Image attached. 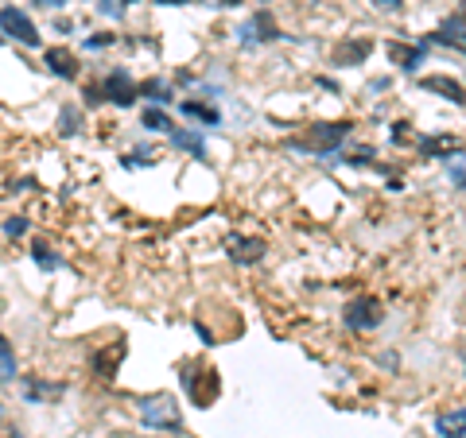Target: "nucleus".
Wrapping results in <instances>:
<instances>
[{
    "instance_id": "1",
    "label": "nucleus",
    "mask_w": 466,
    "mask_h": 438,
    "mask_svg": "<svg viewBox=\"0 0 466 438\" xmlns=\"http://www.w3.org/2000/svg\"><path fill=\"white\" fill-rule=\"evenodd\" d=\"M136 411H140V423L152 427V430H179V427H183V411H179V403L168 396V392L140 396Z\"/></svg>"
},
{
    "instance_id": "2",
    "label": "nucleus",
    "mask_w": 466,
    "mask_h": 438,
    "mask_svg": "<svg viewBox=\"0 0 466 438\" xmlns=\"http://www.w3.org/2000/svg\"><path fill=\"white\" fill-rule=\"evenodd\" d=\"M350 120H330V125H315L303 140H288V147H296V152H319V156L327 159L330 147H338L342 140L350 136Z\"/></svg>"
},
{
    "instance_id": "3",
    "label": "nucleus",
    "mask_w": 466,
    "mask_h": 438,
    "mask_svg": "<svg viewBox=\"0 0 466 438\" xmlns=\"http://www.w3.org/2000/svg\"><path fill=\"white\" fill-rule=\"evenodd\" d=\"M385 322V307L373 295H361V299L346 302V326L350 330H377Z\"/></svg>"
},
{
    "instance_id": "4",
    "label": "nucleus",
    "mask_w": 466,
    "mask_h": 438,
    "mask_svg": "<svg viewBox=\"0 0 466 438\" xmlns=\"http://www.w3.org/2000/svg\"><path fill=\"white\" fill-rule=\"evenodd\" d=\"M0 35H8V39L24 43V47H39V28L20 8H0Z\"/></svg>"
},
{
    "instance_id": "5",
    "label": "nucleus",
    "mask_w": 466,
    "mask_h": 438,
    "mask_svg": "<svg viewBox=\"0 0 466 438\" xmlns=\"http://www.w3.org/2000/svg\"><path fill=\"white\" fill-rule=\"evenodd\" d=\"M183 388H187V396L199 403V408H210L214 399H218L222 384H218V372L206 369V380H199V365H187L183 369Z\"/></svg>"
},
{
    "instance_id": "6",
    "label": "nucleus",
    "mask_w": 466,
    "mask_h": 438,
    "mask_svg": "<svg viewBox=\"0 0 466 438\" xmlns=\"http://www.w3.org/2000/svg\"><path fill=\"white\" fill-rule=\"evenodd\" d=\"M101 93H105L113 105H120V109H129L132 101L140 98L136 82H132V74H129L125 66H117V70H109V74H105V82H101Z\"/></svg>"
},
{
    "instance_id": "7",
    "label": "nucleus",
    "mask_w": 466,
    "mask_h": 438,
    "mask_svg": "<svg viewBox=\"0 0 466 438\" xmlns=\"http://www.w3.org/2000/svg\"><path fill=\"white\" fill-rule=\"evenodd\" d=\"M238 39L245 43V47H253V43H272V39H280L276 24H272V12H257V16H253L249 24H241Z\"/></svg>"
},
{
    "instance_id": "8",
    "label": "nucleus",
    "mask_w": 466,
    "mask_h": 438,
    "mask_svg": "<svg viewBox=\"0 0 466 438\" xmlns=\"http://www.w3.org/2000/svg\"><path fill=\"white\" fill-rule=\"evenodd\" d=\"M385 51H388V59L397 62L400 70H408V74H412V70H420V66H424V59H427V47H424V43H416V47H408V43L393 39Z\"/></svg>"
},
{
    "instance_id": "9",
    "label": "nucleus",
    "mask_w": 466,
    "mask_h": 438,
    "mask_svg": "<svg viewBox=\"0 0 466 438\" xmlns=\"http://www.w3.org/2000/svg\"><path fill=\"white\" fill-rule=\"evenodd\" d=\"M43 62H47L51 74H59V78H66V82L78 78V59H74V51H66V47H47L43 51Z\"/></svg>"
},
{
    "instance_id": "10",
    "label": "nucleus",
    "mask_w": 466,
    "mask_h": 438,
    "mask_svg": "<svg viewBox=\"0 0 466 438\" xmlns=\"http://www.w3.org/2000/svg\"><path fill=\"white\" fill-rule=\"evenodd\" d=\"M265 253H268V244L260 237H233L229 241V260L233 264H257L265 260Z\"/></svg>"
},
{
    "instance_id": "11",
    "label": "nucleus",
    "mask_w": 466,
    "mask_h": 438,
    "mask_svg": "<svg viewBox=\"0 0 466 438\" xmlns=\"http://www.w3.org/2000/svg\"><path fill=\"white\" fill-rule=\"evenodd\" d=\"M369 51H373L369 39H346L330 51V62H334V66H357V62L369 59Z\"/></svg>"
},
{
    "instance_id": "12",
    "label": "nucleus",
    "mask_w": 466,
    "mask_h": 438,
    "mask_svg": "<svg viewBox=\"0 0 466 438\" xmlns=\"http://www.w3.org/2000/svg\"><path fill=\"white\" fill-rule=\"evenodd\" d=\"M420 86L427 89V93H443L447 101H455V105H466V89L458 86L455 78H443V74H431V78H424Z\"/></svg>"
},
{
    "instance_id": "13",
    "label": "nucleus",
    "mask_w": 466,
    "mask_h": 438,
    "mask_svg": "<svg viewBox=\"0 0 466 438\" xmlns=\"http://www.w3.org/2000/svg\"><path fill=\"white\" fill-rule=\"evenodd\" d=\"M171 147H183V152H190L195 159H206V140H202V132H190V128H171Z\"/></svg>"
},
{
    "instance_id": "14",
    "label": "nucleus",
    "mask_w": 466,
    "mask_h": 438,
    "mask_svg": "<svg viewBox=\"0 0 466 438\" xmlns=\"http://www.w3.org/2000/svg\"><path fill=\"white\" fill-rule=\"evenodd\" d=\"M458 140L455 136H427V140H420V152H424L427 159H439V156H447L451 159V152H458Z\"/></svg>"
},
{
    "instance_id": "15",
    "label": "nucleus",
    "mask_w": 466,
    "mask_h": 438,
    "mask_svg": "<svg viewBox=\"0 0 466 438\" xmlns=\"http://www.w3.org/2000/svg\"><path fill=\"white\" fill-rule=\"evenodd\" d=\"M436 427L443 430L447 438H463V430H466V408H458V411H447V415H439V419H436Z\"/></svg>"
},
{
    "instance_id": "16",
    "label": "nucleus",
    "mask_w": 466,
    "mask_h": 438,
    "mask_svg": "<svg viewBox=\"0 0 466 438\" xmlns=\"http://www.w3.org/2000/svg\"><path fill=\"white\" fill-rule=\"evenodd\" d=\"M436 43H451V47H458L466 55V35H463V20H447L443 28L436 31Z\"/></svg>"
},
{
    "instance_id": "17",
    "label": "nucleus",
    "mask_w": 466,
    "mask_h": 438,
    "mask_svg": "<svg viewBox=\"0 0 466 438\" xmlns=\"http://www.w3.org/2000/svg\"><path fill=\"white\" fill-rule=\"evenodd\" d=\"M140 98H152V101H156V105H168V101H171V86H168V82H163V78H152V82H140Z\"/></svg>"
},
{
    "instance_id": "18",
    "label": "nucleus",
    "mask_w": 466,
    "mask_h": 438,
    "mask_svg": "<svg viewBox=\"0 0 466 438\" xmlns=\"http://www.w3.org/2000/svg\"><path fill=\"white\" fill-rule=\"evenodd\" d=\"M183 113L195 120H202V125H222V113L210 105H199V101H183Z\"/></svg>"
},
{
    "instance_id": "19",
    "label": "nucleus",
    "mask_w": 466,
    "mask_h": 438,
    "mask_svg": "<svg viewBox=\"0 0 466 438\" xmlns=\"http://www.w3.org/2000/svg\"><path fill=\"white\" fill-rule=\"evenodd\" d=\"M0 380H16V353L4 334H0Z\"/></svg>"
},
{
    "instance_id": "20",
    "label": "nucleus",
    "mask_w": 466,
    "mask_h": 438,
    "mask_svg": "<svg viewBox=\"0 0 466 438\" xmlns=\"http://www.w3.org/2000/svg\"><path fill=\"white\" fill-rule=\"evenodd\" d=\"M24 392H28V399H55V396H62V384H35V380H28L24 384Z\"/></svg>"
},
{
    "instance_id": "21",
    "label": "nucleus",
    "mask_w": 466,
    "mask_h": 438,
    "mask_svg": "<svg viewBox=\"0 0 466 438\" xmlns=\"http://www.w3.org/2000/svg\"><path fill=\"white\" fill-rule=\"evenodd\" d=\"M144 125H148L152 132H171V128H175L163 109H144Z\"/></svg>"
},
{
    "instance_id": "22",
    "label": "nucleus",
    "mask_w": 466,
    "mask_h": 438,
    "mask_svg": "<svg viewBox=\"0 0 466 438\" xmlns=\"http://www.w3.org/2000/svg\"><path fill=\"white\" fill-rule=\"evenodd\" d=\"M78 128H82V113L74 105H66V109H62V117H59V132H62V136H74Z\"/></svg>"
},
{
    "instance_id": "23",
    "label": "nucleus",
    "mask_w": 466,
    "mask_h": 438,
    "mask_svg": "<svg viewBox=\"0 0 466 438\" xmlns=\"http://www.w3.org/2000/svg\"><path fill=\"white\" fill-rule=\"evenodd\" d=\"M31 256H35V264H39V268H47V272H55V268H59V256L51 253L47 244H35V248H31Z\"/></svg>"
},
{
    "instance_id": "24",
    "label": "nucleus",
    "mask_w": 466,
    "mask_h": 438,
    "mask_svg": "<svg viewBox=\"0 0 466 438\" xmlns=\"http://www.w3.org/2000/svg\"><path fill=\"white\" fill-rule=\"evenodd\" d=\"M4 233H8V237H24V233H28V217H8V221H4Z\"/></svg>"
},
{
    "instance_id": "25",
    "label": "nucleus",
    "mask_w": 466,
    "mask_h": 438,
    "mask_svg": "<svg viewBox=\"0 0 466 438\" xmlns=\"http://www.w3.org/2000/svg\"><path fill=\"white\" fill-rule=\"evenodd\" d=\"M98 12H105V16L117 20V16H125V4H120V0H98Z\"/></svg>"
},
{
    "instance_id": "26",
    "label": "nucleus",
    "mask_w": 466,
    "mask_h": 438,
    "mask_svg": "<svg viewBox=\"0 0 466 438\" xmlns=\"http://www.w3.org/2000/svg\"><path fill=\"white\" fill-rule=\"evenodd\" d=\"M109 43H113V35L98 31V35H89V39H86V47H89V51H101V47H109Z\"/></svg>"
},
{
    "instance_id": "27",
    "label": "nucleus",
    "mask_w": 466,
    "mask_h": 438,
    "mask_svg": "<svg viewBox=\"0 0 466 438\" xmlns=\"http://www.w3.org/2000/svg\"><path fill=\"white\" fill-rule=\"evenodd\" d=\"M369 156H373V147H357V152L346 159V163H354V167H357V163H369Z\"/></svg>"
},
{
    "instance_id": "28",
    "label": "nucleus",
    "mask_w": 466,
    "mask_h": 438,
    "mask_svg": "<svg viewBox=\"0 0 466 438\" xmlns=\"http://www.w3.org/2000/svg\"><path fill=\"white\" fill-rule=\"evenodd\" d=\"M195 334L202 338V345H214V334H210L206 326H202V322H195Z\"/></svg>"
},
{
    "instance_id": "29",
    "label": "nucleus",
    "mask_w": 466,
    "mask_h": 438,
    "mask_svg": "<svg viewBox=\"0 0 466 438\" xmlns=\"http://www.w3.org/2000/svg\"><path fill=\"white\" fill-rule=\"evenodd\" d=\"M86 101H89V105H101L105 98H101V89H86Z\"/></svg>"
},
{
    "instance_id": "30",
    "label": "nucleus",
    "mask_w": 466,
    "mask_h": 438,
    "mask_svg": "<svg viewBox=\"0 0 466 438\" xmlns=\"http://www.w3.org/2000/svg\"><path fill=\"white\" fill-rule=\"evenodd\" d=\"M156 4H163V8H179V4H195V0H156Z\"/></svg>"
},
{
    "instance_id": "31",
    "label": "nucleus",
    "mask_w": 466,
    "mask_h": 438,
    "mask_svg": "<svg viewBox=\"0 0 466 438\" xmlns=\"http://www.w3.org/2000/svg\"><path fill=\"white\" fill-rule=\"evenodd\" d=\"M35 4H43V8H62L66 0H35Z\"/></svg>"
},
{
    "instance_id": "32",
    "label": "nucleus",
    "mask_w": 466,
    "mask_h": 438,
    "mask_svg": "<svg viewBox=\"0 0 466 438\" xmlns=\"http://www.w3.org/2000/svg\"><path fill=\"white\" fill-rule=\"evenodd\" d=\"M377 8H400V0H373Z\"/></svg>"
},
{
    "instance_id": "33",
    "label": "nucleus",
    "mask_w": 466,
    "mask_h": 438,
    "mask_svg": "<svg viewBox=\"0 0 466 438\" xmlns=\"http://www.w3.org/2000/svg\"><path fill=\"white\" fill-rule=\"evenodd\" d=\"M233 4H241V0H218V8H233Z\"/></svg>"
},
{
    "instance_id": "34",
    "label": "nucleus",
    "mask_w": 466,
    "mask_h": 438,
    "mask_svg": "<svg viewBox=\"0 0 466 438\" xmlns=\"http://www.w3.org/2000/svg\"><path fill=\"white\" fill-rule=\"evenodd\" d=\"M455 20H463V24H466V4H463V8H458V16H455Z\"/></svg>"
},
{
    "instance_id": "35",
    "label": "nucleus",
    "mask_w": 466,
    "mask_h": 438,
    "mask_svg": "<svg viewBox=\"0 0 466 438\" xmlns=\"http://www.w3.org/2000/svg\"><path fill=\"white\" fill-rule=\"evenodd\" d=\"M125 4H132V0H125Z\"/></svg>"
},
{
    "instance_id": "36",
    "label": "nucleus",
    "mask_w": 466,
    "mask_h": 438,
    "mask_svg": "<svg viewBox=\"0 0 466 438\" xmlns=\"http://www.w3.org/2000/svg\"><path fill=\"white\" fill-rule=\"evenodd\" d=\"M0 39H4V35H0Z\"/></svg>"
}]
</instances>
